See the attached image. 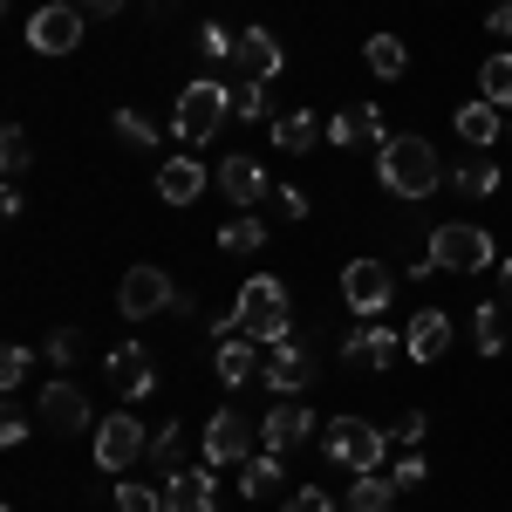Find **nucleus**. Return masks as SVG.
<instances>
[{
  "label": "nucleus",
  "instance_id": "39",
  "mask_svg": "<svg viewBox=\"0 0 512 512\" xmlns=\"http://www.w3.org/2000/svg\"><path fill=\"white\" fill-rule=\"evenodd\" d=\"M198 48H205V55H233V48H239V35H226L219 21H205V28H198Z\"/></svg>",
  "mask_w": 512,
  "mask_h": 512
},
{
  "label": "nucleus",
  "instance_id": "40",
  "mask_svg": "<svg viewBox=\"0 0 512 512\" xmlns=\"http://www.w3.org/2000/svg\"><path fill=\"white\" fill-rule=\"evenodd\" d=\"M178 424H158V437H151V458H158V465H171V458H178Z\"/></svg>",
  "mask_w": 512,
  "mask_h": 512
},
{
  "label": "nucleus",
  "instance_id": "28",
  "mask_svg": "<svg viewBox=\"0 0 512 512\" xmlns=\"http://www.w3.org/2000/svg\"><path fill=\"white\" fill-rule=\"evenodd\" d=\"M478 89H485V103L512 110V55H492V62L478 69Z\"/></svg>",
  "mask_w": 512,
  "mask_h": 512
},
{
  "label": "nucleus",
  "instance_id": "35",
  "mask_svg": "<svg viewBox=\"0 0 512 512\" xmlns=\"http://www.w3.org/2000/svg\"><path fill=\"white\" fill-rule=\"evenodd\" d=\"M28 369H35V355L14 342V349L0 355V390H21V383H28Z\"/></svg>",
  "mask_w": 512,
  "mask_h": 512
},
{
  "label": "nucleus",
  "instance_id": "19",
  "mask_svg": "<svg viewBox=\"0 0 512 512\" xmlns=\"http://www.w3.org/2000/svg\"><path fill=\"white\" fill-rule=\"evenodd\" d=\"M110 383H117V396H151V383H158V362H151V349H117L110 355Z\"/></svg>",
  "mask_w": 512,
  "mask_h": 512
},
{
  "label": "nucleus",
  "instance_id": "42",
  "mask_svg": "<svg viewBox=\"0 0 512 512\" xmlns=\"http://www.w3.org/2000/svg\"><path fill=\"white\" fill-rule=\"evenodd\" d=\"M260 103H267V96H260V82H253V89H233V117L260 123Z\"/></svg>",
  "mask_w": 512,
  "mask_h": 512
},
{
  "label": "nucleus",
  "instance_id": "30",
  "mask_svg": "<svg viewBox=\"0 0 512 512\" xmlns=\"http://www.w3.org/2000/svg\"><path fill=\"white\" fill-rule=\"evenodd\" d=\"M219 246H226V253H253V246H267V226H260L253 212H239L233 226L219 233Z\"/></svg>",
  "mask_w": 512,
  "mask_h": 512
},
{
  "label": "nucleus",
  "instance_id": "15",
  "mask_svg": "<svg viewBox=\"0 0 512 512\" xmlns=\"http://www.w3.org/2000/svg\"><path fill=\"white\" fill-rule=\"evenodd\" d=\"M390 130H383V110L376 103H349L342 117L328 123V144H342V151H355V144H383Z\"/></svg>",
  "mask_w": 512,
  "mask_h": 512
},
{
  "label": "nucleus",
  "instance_id": "6",
  "mask_svg": "<svg viewBox=\"0 0 512 512\" xmlns=\"http://www.w3.org/2000/svg\"><path fill=\"white\" fill-rule=\"evenodd\" d=\"M117 308H123V321L171 315V308H178V287H171L158 267H130V274H123V287H117Z\"/></svg>",
  "mask_w": 512,
  "mask_h": 512
},
{
  "label": "nucleus",
  "instance_id": "23",
  "mask_svg": "<svg viewBox=\"0 0 512 512\" xmlns=\"http://www.w3.org/2000/svg\"><path fill=\"white\" fill-rule=\"evenodd\" d=\"M458 137H465L472 151H492V137H499V103H485V96L465 103V110H458Z\"/></svg>",
  "mask_w": 512,
  "mask_h": 512
},
{
  "label": "nucleus",
  "instance_id": "18",
  "mask_svg": "<svg viewBox=\"0 0 512 512\" xmlns=\"http://www.w3.org/2000/svg\"><path fill=\"white\" fill-rule=\"evenodd\" d=\"M342 355H349V362H369V369H390L396 355H403V335H390L383 321H362L349 342H342Z\"/></svg>",
  "mask_w": 512,
  "mask_h": 512
},
{
  "label": "nucleus",
  "instance_id": "9",
  "mask_svg": "<svg viewBox=\"0 0 512 512\" xmlns=\"http://www.w3.org/2000/svg\"><path fill=\"white\" fill-rule=\"evenodd\" d=\"M137 451H144V424L117 410V417H96V465L103 472H130L137 465Z\"/></svg>",
  "mask_w": 512,
  "mask_h": 512
},
{
  "label": "nucleus",
  "instance_id": "34",
  "mask_svg": "<svg viewBox=\"0 0 512 512\" xmlns=\"http://www.w3.org/2000/svg\"><path fill=\"white\" fill-rule=\"evenodd\" d=\"M117 137L130 144V151H158V130L137 117V110H117Z\"/></svg>",
  "mask_w": 512,
  "mask_h": 512
},
{
  "label": "nucleus",
  "instance_id": "22",
  "mask_svg": "<svg viewBox=\"0 0 512 512\" xmlns=\"http://www.w3.org/2000/svg\"><path fill=\"white\" fill-rule=\"evenodd\" d=\"M212 369H219V383H226V390H239V383H246V376L260 369V342H246V335H226Z\"/></svg>",
  "mask_w": 512,
  "mask_h": 512
},
{
  "label": "nucleus",
  "instance_id": "16",
  "mask_svg": "<svg viewBox=\"0 0 512 512\" xmlns=\"http://www.w3.org/2000/svg\"><path fill=\"white\" fill-rule=\"evenodd\" d=\"M260 376H267L280 396H294L301 383H308V376H315V362H308V349L287 335V342H274V349H267V369H260Z\"/></svg>",
  "mask_w": 512,
  "mask_h": 512
},
{
  "label": "nucleus",
  "instance_id": "44",
  "mask_svg": "<svg viewBox=\"0 0 512 512\" xmlns=\"http://www.w3.org/2000/svg\"><path fill=\"white\" fill-rule=\"evenodd\" d=\"M485 28H492V35H506V41H512V0H499V7L485 14Z\"/></svg>",
  "mask_w": 512,
  "mask_h": 512
},
{
  "label": "nucleus",
  "instance_id": "8",
  "mask_svg": "<svg viewBox=\"0 0 512 512\" xmlns=\"http://www.w3.org/2000/svg\"><path fill=\"white\" fill-rule=\"evenodd\" d=\"M390 294H396V280H390L383 260H349V267H342V301H349L362 321L383 315V308H390Z\"/></svg>",
  "mask_w": 512,
  "mask_h": 512
},
{
  "label": "nucleus",
  "instance_id": "20",
  "mask_svg": "<svg viewBox=\"0 0 512 512\" xmlns=\"http://www.w3.org/2000/svg\"><path fill=\"white\" fill-rule=\"evenodd\" d=\"M164 506H171V512H219V492H212L205 465H198V472H171V478H164Z\"/></svg>",
  "mask_w": 512,
  "mask_h": 512
},
{
  "label": "nucleus",
  "instance_id": "46",
  "mask_svg": "<svg viewBox=\"0 0 512 512\" xmlns=\"http://www.w3.org/2000/svg\"><path fill=\"white\" fill-rule=\"evenodd\" d=\"M499 287H506V301H512V260H499Z\"/></svg>",
  "mask_w": 512,
  "mask_h": 512
},
{
  "label": "nucleus",
  "instance_id": "5",
  "mask_svg": "<svg viewBox=\"0 0 512 512\" xmlns=\"http://www.w3.org/2000/svg\"><path fill=\"white\" fill-rule=\"evenodd\" d=\"M431 260L437 274H478V267H492V233L472 219H444L431 233Z\"/></svg>",
  "mask_w": 512,
  "mask_h": 512
},
{
  "label": "nucleus",
  "instance_id": "13",
  "mask_svg": "<svg viewBox=\"0 0 512 512\" xmlns=\"http://www.w3.org/2000/svg\"><path fill=\"white\" fill-rule=\"evenodd\" d=\"M41 424H48V431H82V424H89V396L76 390V383H69V376H62V383H48V390H41Z\"/></svg>",
  "mask_w": 512,
  "mask_h": 512
},
{
  "label": "nucleus",
  "instance_id": "11",
  "mask_svg": "<svg viewBox=\"0 0 512 512\" xmlns=\"http://www.w3.org/2000/svg\"><path fill=\"white\" fill-rule=\"evenodd\" d=\"M444 349H451V315L444 308H417L410 328H403V355L410 362H437Z\"/></svg>",
  "mask_w": 512,
  "mask_h": 512
},
{
  "label": "nucleus",
  "instance_id": "32",
  "mask_svg": "<svg viewBox=\"0 0 512 512\" xmlns=\"http://www.w3.org/2000/svg\"><path fill=\"white\" fill-rule=\"evenodd\" d=\"M472 342H478V355H499V349H506V328H499V308H478V315H472Z\"/></svg>",
  "mask_w": 512,
  "mask_h": 512
},
{
  "label": "nucleus",
  "instance_id": "1",
  "mask_svg": "<svg viewBox=\"0 0 512 512\" xmlns=\"http://www.w3.org/2000/svg\"><path fill=\"white\" fill-rule=\"evenodd\" d=\"M376 178L396 198H431L444 185V164H437L431 137H383L376 144Z\"/></svg>",
  "mask_w": 512,
  "mask_h": 512
},
{
  "label": "nucleus",
  "instance_id": "4",
  "mask_svg": "<svg viewBox=\"0 0 512 512\" xmlns=\"http://www.w3.org/2000/svg\"><path fill=\"white\" fill-rule=\"evenodd\" d=\"M328 458H335L342 472L369 478V472H383V458H390V437L376 431V424H362V417H335V424H328Z\"/></svg>",
  "mask_w": 512,
  "mask_h": 512
},
{
  "label": "nucleus",
  "instance_id": "27",
  "mask_svg": "<svg viewBox=\"0 0 512 512\" xmlns=\"http://www.w3.org/2000/svg\"><path fill=\"white\" fill-rule=\"evenodd\" d=\"M362 55H369V69H376L383 82H396V76H403V62H410L396 35H369V48H362Z\"/></svg>",
  "mask_w": 512,
  "mask_h": 512
},
{
  "label": "nucleus",
  "instance_id": "2",
  "mask_svg": "<svg viewBox=\"0 0 512 512\" xmlns=\"http://www.w3.org/2000/svg\"><path fill=\"white\" fill-rule=\"evenodd\" d=\"M233 315H239V335H246V342L274 349V342H287V287H280L274 274L246 280L239 301H233Z\"/></svg>",
  "mask_w": 512,
  "mask_h": 512
},
{
  "label": "nucleus",
  "instance_id": "36",
  "mask_svg": "<svg viewBox=\"0 0 512 512\" xmlns=\"http://www.w3.org/2000/svg\"><path fill=\"white\" fill-rule=\"evenodd\" d=\"M28 431H35V417H28L21 403H7V410H0V444H28Z\"/></svg>",
  "mask_w": 512,
  "mask_h": 512
},
{
  "label": "nucleus",
  "instance_id": "38",
  "mask_svg": "<svg viewBox=\"0 0 512 512\" xmlns=\"http://www.w3.org/2000/svg\"><path fill=\"white\" fill-rule=\"evenodd\" d=\"M424 478H431V472H424V458H417V451H410V458H396L390 485H396V492H417V485H424Z\"/></svg>",
  "mask_w": 512,
  "mask_h": 512
},
{
  "label": "nucleus",
  "instance_id": "17",
  "mask_svg": "<svg viewBox=\"0 0 512 512\" xmlns=\"http://www.w3.org/2000/svg\"><path fill=\"white\" fill-rule=\"evenodd\" d=\"M233 62L253 82H274L280 69H287V55H280V41L267 35V28H246V35H239V48H233Z\"/></svg>",
  "mask_w": 512,
  "mask_h": 512
},
{
  "label": "nucleus",
  "instance_id": "3",
  "mask_svg": "<svg viewBox=\"0 0 512 512\" xmlns=\"http://www.w3.org/2000/svg\"><path fill=\"white\" fill-rule=\"evenodd\" d=\"M226 117H233V89H226V82H185V89H178V110H171V130H178L185 144H205Z\"/></svg>",
  "mask_w": 512,
  "mask_h": 512
},
{
  "label": "nucleus",
  "instance_id": "26",
  "mask_svg": "<svg viewBox=\"0 0 512 512\" xmlns=\"http://www.w3.org/2000/svg\"><path fill=\"white\" fill-rule=\"evenodd\" d=\"M451 185H458L465 198H485V192H499V164H492V158H472V164H458V171H451Z\"/></svg>",
  "mask_w": 512,
  "mask_h": 512
},
{
  "label": "nucleus",
  "instance_id": "21",
  "mask_svg": "<svg viewBox=\"0 0 512 512\" xmlns=\"http://www.w3.org/2000/svg\"><path fill=\"white\" fill-rule=\"evenodd\" d=\"M205 192V171H198V158H171L158 171V198L164 205H192V198Z\"/></svg>",
  "mask_w": 512,
  "mask_h": 512
},
{
  "label": "nucleus",
  "instance_id": "10",
  "mask_svg": "<svg viewBox=\"0 0 512 512\" xmlns=\"http://www.w3.org/2000/svg\"><path fill=\"white\" fill-rule=\"evenodd\" d=\"M246 451H253V424H246L239 410L205 417V465H239Z\"/></svg>",
  "mask_w": 512,
  "mask_h": 512
},
{
  "label": "nucleus",
  "instance_id": "7",
  "mask_svg": "<svg viewBox=\"0 0 512 512\" xmlns=\"http://www.w3.org/2000/svg\"><path fill=\"white\" fill-rule=\"evenodd\" d=\"M76 41H82V7L76 0H48V7L28 14V48H41V55H69Z\"/></svg>",
  "mask_w": 512,
  "mask_h": 512
},
{
  "label": "nucleus",
  "instance_id": "43",
  "mask_svg": "<svg viewBox=\"0 0 512 512\" xmlns=\"http://www.w3.org/2000/svg\"><path fill=\"white\" fill-rule=\"evenodd\" d=\"M48 362H76V328H62V335L48 342Z\"/></svg>",
  "mask_w": 512,
  "mask_h": 512
},
{
  "label": "nucleus",
  "instance_id": "45",
  "mask_svg": "<svg viewBox=\"0 0 512 512\" xmlns=\"http://www.w3.org/2000/svg\"><path fill=\"white\" fill-rule=\"evenodd\" d=\"M76 7H82V14H117L123 0H76Z\"/></svg>",
  "mask_w": 512,
  "mask_h": 512
},
{
  "label": "nucleus",
  "instance_id": "25",
  "mask_svg": "<svg viewBox=\"0 0 512 512\" xmlns=\"http://www.w3.org/2000/svg\"><path fill=\"white\" fill-rule=\"evenodd\" d=\"M390 499H396V485L383 472H369V478H355V492H349L342 512H390Z\"/></svg>",
  "mask_w": 512,
  "mask_h": 512
},
{
  "label": "nucleus",
  "instance_id": "41",
  "mask_svg": "<svg viewBox=\"0 0 512 512\" xmlns=\"http://www.w3.org/2000/svg\"><path fill=\"white\" fill-rule=\"evenodd\" d=\"M280 512H335V506H328V492H321V485H308V492H294Z\"/></svg>",
  "mask_w": 512,
  "mask_h": 512
},
{
  "label": "nucleus",
  "instance_id": "14",
  "mask_svg": "<svg viewBox=\"0 0 512 512\" xmlns=\"http://www.w3.org/2000/svg\"><path fill=\"white\" fill-rule=\"evenodd\" d=\"M219 192L233 198V205H260V198L274 192V185H267V171H260V158H246V151H233V158L219 164Z\"/></svg>",
  "mask_w": 512,
  "mask_h": 512
},
{
  "label": "nucleus",
  "instance_id": "24",
  "mask_svg": "<svg viewBox=\"0 0 512 512\" xmlns=\"http://www.w3.org/2000/svg\"><path fill=\"white\" fill-rule=\"evenodd\" d=\"M239 492L260 506L267 492H280V451H260V458H246V478H239Z\"/></svg>",
  "mask_w": 512,
  "mask_h": 512
},
{
  "label": "nucleus",
  "instance_id": "31",
  "mask_svg": "<svg viewBox=\"0 0 512 512\" xmlns=\"http://www.w3.org/2000/svg\"><path fill=\"white\" fill-rule=\"evenodd\" d=\"M117 512H171V506H164V492H151L144 478H123L117 485Z\"/></svg>",
  "mask_w": 512,
  "mask_h": 512
},
{
  "label": "nucleus",
  "instance_id": "37",
  "mask_svg": "<svg viewBox=\"0 0 512 512\" xmlns=\"http://www.w3.org/2000/svg\"><path fill=\"white\" fill-rule=\"evenodd\" d=\"M424 431H431V417H424V410H410V417H403V424L390 431V444H403V451H417V444H424Z\"/></svg>",
  "mask_w": 512,
  "mask_h": 512
},
{
  "label": "nucleus",
  "instance_id": "12",
  "mask_svg": "<svg viewBox=\"0 0 512 512\" xmlns=\"http://www.w3.org/2000/svg\"><path fill=\"white\" fill-rule=\"evenodd\" d=\"M308 437H315V410H301V403H280V410L260 417V444L280 451V458H287L294 444H308Z\"/></svg>",
  "mask_w": 512,
  "mask_h": 512
},
{
  "label": "nucleus",
  "instance_id": "33",
  "mask_svg": "<svg viewBox=\"0 0 512 512\" xmlns=\"http://www.w3.org/2000/svg\"><path fill=\"white\" fill-rule=\"evenodd\" d=\"M28 158H35V151H28V130H21V123H7V137H0V164H7V178H21Z\"/></svg>",
  "mask_w": 512,
  "mask_h": 512
},
{
  "label": "nucleus",
  "instance_id": "29",
  "mask_svg": "<svg viewBox=\"0 0 512 512\" xmlns=\"http://www.w3.org/2000/svg\"><path fill=\"white\" fill-rule=\"evenodd\" d=\"M315 117H308V110H301V117H280L274 123V151H315Z\"/></svg>",
  "mask_w": 512,
  "mask_h": 512
}]
</instances>
